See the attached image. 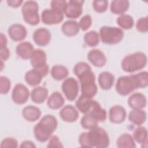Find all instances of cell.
I'll use <instances>...</instances> for the list:
<instances>
[{
	"instance_id": "obj_26",
	"label": "cell",
	"mask_w": 148,
	"mask_h": 148,
	"mask_svg": "<svg viewBox=\"0 0 148 148\" xmlns=\"http://www.w3.org/2000/svg\"><path fill=\"white\" fill-rule=\"evenodd\" d=\"M128 119L133 124L140 125L146 120V113L142 109H133L129 113Z\"/></svg>"
},
{
	"instance_id": "obj_44",
	"label": "cell",
	"mask_w": 148,
	"mask_h": 148,
	"mask_svg": "<svg viewBox=\"0 0 148 148\" xmlns=\"http://www.w3.org/2000/svg\"><path fill=\"white\" fill-rule=\"evenodd\" d=\"M20 147H30V148H33V147H36V145L34 144V143H33L31 141L29 140H24L23 141L20 146Z\"/></svg>"
},
{
	"instance_id": "obj_43",
	"label": "cell",
	"mask_w": 148,
	"mask_h": 148,
	"mask_svg": "<svg viewBox=\"0 0 148 148\" xmlns=\"http://www.w3.org/2000/svg\"><path fill=\"white\" fill-rule=\"evenodd\" d=\"M8 5L13 7V8H17L21 5L23 2L21 0H8L6 1Z\"/></svg>"
},
{
	"instance_id": "obj_28",
	"label": "cell",
	"mask_w": 148,
	"mask_h": 148,
	"mask_svg": "<svg viewBox=\"0 0 148 148\" xmlns=\"http://www.w3.org/2000/svg\"><path fill=\"white\" fill-rule=\"evenodd\" d=\"M64 103V99L59 92H54L47 100L48 106L52 109H58Z\"/></svg>"
},
{
	"instance_id": "obj_38",
	"label": "cell",
	"mask_w": 148,
	"mask_h": 148,
	"mask_svg": "<svg viewBox=\"0 0 148 148\" xmlns=\"http://www.w3.org/2000/svg\"><path fill=\"white\" fill-rule=\"evenodd\" d=\"M136 29L140 32H147L148 31L147 17H142L138 20L136 24Z\"/></svg>"
},
{
	"instance_id": "obj_42",
	"label": "cell",
	"mask_w": 148,
	"mask_h": 148,
	"mask_svg": "<svg viewBox=\"0 0 148 148\" xmlns=\"http://www.w3.org/2000/svg\"><path fill=\"white\" fill-rule=\"evenodd\" d=\"M0 55L1 60H6L10 56V51L6 47H0Z\"/></svg>"
},
{
	"instance_id": "obj_3",
	"label": "cell",
	"mask_w": 148,
	"mask_h": 148,
	"mask_svg": "<svg viewBox=\"0 0 148 148\" xmlns=\"http://www.w3.org/2000/svg\"><path fill=\"white\" fill-rule=\"evenodd\" d=\"M79 142L83 147L105 148L109 145V138L106 131L99 127L90 130L88 132H82L79 138Z\"/></svg>"
},
{
	"instance_id": "obj_19",
	"label": "cell",
	"mask_w": 148,
	"mask_h": 148,
	"mask_svg": "<svg viewBox=\"0 0 148 148\" xmlns=\"http://www.w3.org/2000/svg\"><path fill=\"white\" fill-rule=\"evenodd\" d=\"M88 61L95 66L102 67L106 62V58L103 53L99 49L90 50L87 55Z\"/></svg>"
},
{
	"instance_id": "obj_29",
	"label": "cell",
	"mask_w": 148,
	"mask_h": 148,
	"mask_svg": "<svg viewBox=\"0 0 148 148\" xmlns=\"http://www.w3.org/2000/svg\"><path fill=\"white\" fill-rule=\"evenodd\" d=\"M117 146L120 148H134L136 147L134 139L127 133L123 134L118 138Z\"/></svg>"
},
{
	"instance_id": "obj_14",
	"label": "cell",
	"mask_w": 148,
	"mask_h": 148,
	"mask_svg": "<svg viewBox=\"0 0 148 148\" xmlns=\"http://www.w3.org/2000/svg\"><path fill=\"white\" fill-rule=\"evenodd\" d=\"M35 43L40 46H45L49 44L51 40L50 31L45 28H40L35 31L33 34Z\"/></svg>"
},
{
	"instance_id": "obj_8",
	"label": "cell",
	"mask_w": 148,
	"mask_h": 148,
	"mask_svg": "<svg viewBox=\"0 0 148 148\" xmlns=\"http://www.w3.org/2000/svg\"><path fill=\"white\" fill-rule=\"evenodd\" d=\"M38 10V4L36 1H28L25 2L21 9L25 21L31 25H37L40 20Z\"/></svg>"
},
{
	"instance_id": "obj_6",
	"label": "cell",
	"mask_w": 148,
	"mask_h": 148,
	"mask_svg": "<svg viewBox=\"0 0 148 148\" xmlns=\"http://www.w3.org/2000/svg\"><path fill=\"white\" fill-rule=\"evenodd\" d=\"M147 57L142 52H135L125 56L121 61V68L126 72L132 73L145 68Z\"/></svg>"
},
{
	"instance_id": "obj_16",
	"label": "cell",
	"mask_w": 148,
	"mask_h": 148,
	"mask_svg": "<svg viewBox=\"0 0 148 148\" xmlns=\"http://www.w3.org/2000/svg\"><path fill=\"white\" fill-rule=\"evenodd\" d=\"M8 34L13 40L20 41L25 38L27 30L23 25L14 24L8 28Z\"/></svg>"
},
{
	"instance_id": "obj_30",
	"label": "cell",
	"mask_w": 148,
	"mask_h": 148,
	"mask_svg": "<svg viewBox=\"0 0 148 148\" xmlns=\"http://www.w3.org/2000/svg\"><path fill=\"white\" fill-rule=\"evenodd\" d=\"M51 75L55 80H61L65 79L68 75V70L63 65H56L52 67Z\"/></svg>"
},
{
	"instance_id": "obj_7",
	"label": "cell",
	"mask_w": 148,
	"mask_h": 148,
	"mask_svg": "<svg viewBox=\"0 0 148 148\" xmlns=\"http://www.w3.org/2000/svg\"><path fill=\"white\" fill-rule=\"evenodd\" d=\"M99 35L103 43L109 45L120 42L124 36L123 30L117 27L103 26L99 29Z\"/></svg>"
},
{
	"instance_id": "obj_4",
	"label": "cell",
	"mask_w": 148,
	"mask_h": 148,
	"mask_svg": "<svg viewBox=\"0 0 148 148\" xmlns=\"http://www.w3.org/2000/svg\"><path fill=\"white\" fill-rule=\"evenodd\" d=\"M76 106L82 113L92 116L98 121H103L106 119V110L91 98L81 95L76 102Z\"/></svg>"
},
{
	"instance_id": "obj_21",
	"label": "cell",
	"mask_w": 148,
	"mask_h": 148,
	"mask_svg": "<svg viewBox=\"0 0 148 148\" xmlns=\"http://www.w3.org/2000/svg\"><path fill=\"white\" fill-rule=\"evenodd\" d=\"M30 59L31 64L34 68H42L47 65L46 53L41 49L34 50Z\"/></svg>"
},
{
	"instance_id": "obj_33",
	"label": "cell",
	"mask_w": 148,
	"mask_h": 148,
	"mask_svg": "<svg viewBox=\"0 0 148 148\" xmlns=\"http://www.w3.org/2000/svg\"><path fill=\"white\" fill-rule=\"evenodd\" d=\"M84 40L87 45L94 47L99 43V35L96 31H90L84 35Z\"/></svg>"
},
{
	"instance_id": "obj_45",
	"label": "cell",
	"mask_w": 148,
	"mask_h": 148,
	"mask_svg": "<svg viewBox=\"0 0 148 148\" xmlns=\"http://www.w3.org/2000/svg\"><path fill=\"white\" fill-rule=\"evenodd\" d=\"M7 45V39L6 38V36L3 34L2 33H1L0 35V47H6Z\"/></svg>"
},
{
	"instance_id": "obj_5",
	"label": "cell",
	"mask_w": 148,
	"mask_h": 148,
	"mask_svg": "<svg viewBox=\"0 0 148 148\" xmlns=\"http://www.w3.org/2000/svg\"><path fill=\"white\" fill-rule=\"evenodd\" d=\"M58 122L56 118L50 114L44 116L34 128V135L39 142H45L51 137L56 130Z\"/></svg>"
},
{
	"instance_id": "obj_20",
	"label": "cell",
	"mask_w": 148,
	"mask_h": 148,
	"mask_svg": "<svg viewBox=\"0 0 148 148\" xmlns=\"http://www.w3.org/2000/svg\"><path fill=\"white\" fill-rule=\"evenodd\" d=\"M34 51L33 45L28 42H23L17 45L16 51L17 54L23 59L31 58Z\"/></svg>"
},
{
	"instance_id": "obj_15",
	"label": "cell",
	"mask_w": 148,
	"mask_h": 148,
	"mask_svg": "<svg viewBox=\"0 0 148 148\" xmlns=\"http://www.w3.org/2000/svg\"><path fill=\"white\" fill-rule=\"evenodd\" d=\"M109 117L110 121L113 123H121L125 119V109L120 105H114L109 109Z\"/></svg>"
},
{
	"instance_id": "obj_13",
	"label": "cell",
	"mask_w": 148,
	"mask_h": 148,
	"mask_svg": "<svg viewBox=\"0 0 148 148\" xmlns=\"http://www.w3.org/2000/svg\"><path fill=\"white\" fill-rule=\"evenodd\" d=\"M84 1L71 0L67 3L64 13L70 18H76L82 13V7Z\"/></svg>"
},
{
	"instance_id": "obj_34",
	"label": "cell",
	"mask_w": 148,
	"mask_h": 148,
	"mask_svg": "<svg viewBox=\"0 0 148 148\" xmlns=\"http://www.w3.org/2000/svg\"><path fill=\"white\" fill-rule=\"evenodd\" d=\"M98 121L92 116L85 114L81 120V125L85 129L91 130L98 126Z\"/></svg>"
},
{
	"instance_id": "obj_1",
	"label": "cell",
	"mask_w": 148,
	"mask_h": 148,
	"mask_svg": "<svg viewBox=\"0 0 148 148\" xmlns=\"http://www.w3.org/2000/svg\"><path fill=\"white\" fill-rule=\"evenodd\" d=\"M73 72L80 80L82 95L89 98L95 96L98 88L95 82V75L90 65L86 62H79L75 65Z\"/></svg>"
},
{
	"instance_id": "obj_27",
	"label": "cell",
	"mask_w": 148,
	"mask_h": 148,
	"mask_svg": "<svg viewBox=\"0 0 148 148\" xmlns=\"http://www.w3.org/2000/svg\"><path fill=\"white\" fill-rule=\"evenodd\" d=\"M130 3L127 0H114L112 1L110 11L116 14H123L128 9Z\"/></svg>"
},
{
	"instance_id": "obj_25",
	"label": "cell",
	"mask_w": 148,
	"mask_h": 148,
	"mask_svg": "<svg viewBox=\"0 0 148 148\" xmlns=\"http://www.w3.org/2000/svg\"><path fill=\"white\" fill-rule=\"evenodd\" d=\"M80 27L79 23L74 20H68L63 23L61 30L64 34L72 36L77 35L79 31Z\"/></svg>"
},
{
	"instance_id": "obj_32",
	"label": "cell",
	"mask_w": 148,
	"mask_h": 148,
	"mask_svg": "<svg viewBox=\"0 0 148 148\" xmlns=\"http://www.w3.org/2000/svg\"><path fill=\"white\" fill-rule=\"evenodd\" d=\"M117 24L122 28L128 29L134 26V21L133 18L128 14H121L117 19Z\"/></svg>"
},
{
	"instance_id": "obj_12",
	"label": "cell",
	"mask_w": 148,
	"mask_h": 148,
	"mask_svg": "<svg viewBox=\"0 0 148 148\" xmlns=\"http://www.w3.org/2000/svg\"><path fill=\"white\" fill-rule=\"evenodd\" d=\"M43 23L47 25L57 24L63 20L64 14L52 9H45L41 14Z\"/></svg>"
},
{
	"instance_id": "obj_22",
	"label": "cell",
	"mask_w": 148,
	"mask_h": 148,
	"mask_svg": "<svg viewBox=\"0 0 148 148\" xmlns=\"http://www.w3.org/2000/svg\"><path fill=\"white\" fill-rule=\"evenodd\" d=\"M22 114L27 121L33 122L39 119L41 115V112L38 108L29 105L24 108Z\"/></svg>"
},
{
	"instance_id": "obj_37",
	"label": "cell",
	"mask_w": 148,
	"mask_h": 148,
	"mask_svg": "<svg viewBox=\"0 0 148 148\" xmlns=\"http://www.w3.org/2000/svg\"><path fill=\"white\" fill-rule=\"evenodd\" d=\"M94 10L98 13H102L107 10L108 6V1L105 0L94 1L92 2Z\"/></svg>"
},
{
	"instance_id": "obj_24",
	"label": "cell",
	"mask_w": 148,
	"mask_h": 148,
	"mask_svg": "<svg viewBox=\"0 0 148 148\" xmlns=\"http://www.w3.org/2000/svg\"><path fill=\"white\" fill-rule=\"evenodd\" d=\"M114 82V76L109 72H102L98 76V83L103 90H109Z\"/></svg>"
},
{
	"instance_id": "obj_31",
	"label": "cell",
	"mask_w": 148,
	"mask_h": 148,
	"mask_svg": "<svg viewBox=\"0 0 148 148\" xmlns=\"http://www.w3.org/2000/svg\"><path fill=\"white\" fill-rule=\"evenodd\" d=\"M133 139L140 144L147 143V131L142 126L137 127L134 131Z\"/></svg>"
},
{
	"instance_id": "obj_36",
	"label": "cell",
	"mask_w": 148,
	"mask_h": 148,
	"mask_svg": "<svg viewBox=\"0 0 148 148\" xmlns=\"http://www.w3.org/2000/svg\"><path fill=\"white\" fill-rule=\"evenodd\" d=\"M11 82L10 80L5 76L0 77V92L2 94H6L10 90Z\"/></svg>"
},
{
	"instance_id": "obj_9",
	"label": "cell",
	"mask_w": 148,
	"mask_h": 148,
	"mask_svg": "<svg viewBox=\"0 0 148 148\" xmlns=\"http://www.w3.org/2000/svg\"><path fill=\"white\" fill-rule=\"evenodd\" d=\"M49 72V66L46 65L39 68H34L26 72L25 75V82L31 86H37L40 84L42 78L47 75Z\"/></svg>"
},
{
	"instance_id": "obj_11",
	"label": "cell",
	"mask_w": 148,
	"mask_h": 148,
	"mask_svg": "<svg viewBox=\"0 0 148 148\" xmlns=\"http://www.w3.org/2000/svg\"><path fill=\"white\" fill-rule=\"evenodd\" d=\"M29 96L28 88L21 83L17 84L13 89L12 98L13 101L17 104H23L27 102Z\"/></svg>"
},
{
	"instance_id": "obj_40",
	"label": "cell",
	"mask_w": 148,
	"mask_h": 148,
	"mask_svg": "<svg viewBox=\"0 0 148 148\" xmlns=\"http://www.w3.org/2000/svg\"><path fill=\"white\" fill-rule=\"evenodd\" d=\"M17 146L18 143L17 140L13 138H6L1 143V147H17Z\"/></svg>"
},
{
	"instance_id": "obj_35",
	"label": "cell",
	"mask_w": 148,
	"mask_h": 148,
	"mask_svg": "<svg viewBox=\"0 0 148 148\" xmlns=\"http://www.w3.org/2000/svg\"><path fill=\"white\" fill-rule=\"evenodd\" d=\"M67 2L64 0H54L51 1L50 6L52 9L64 13L67 6Z\"/></svg>"
},
{
	"instance_id": "obj_2",
	"label": "cell",
	"mask_w": 148,
	"mask_h": 148,
	"mask_svg": "<svg viewBox=\"0 0 148 148\" xmlns=\"http://www.w3.org/2000/svg\"><path fill=\"white\" fill-rule=\"evenodd\" d=\"M148 85V73L143 71L135 75L123 76L118 78L116 84L117 92L121 95H127L139 88Z\"/></svg>"
},
{
	"instance_id": "obj_17",
	"label": "cell",
	"mask_w": 148,
	"mask_h": 148,
	"mask_svg": "<svg viewBox=\"0 0 148 148\" xmlns=\"http://www.w3.org/2000/svg\"><path fill=\"white\" fill-rule=\"evenodd\" d=\"M128 104L132 109H142L146 106L147 99L143 94L135 92L128 98Z\"/></svg>"
},
{
	"instance_id": "obj_18",
	"label": "cell",
	"mask_w": 148,
	"mask_h": 148,
	"mask_svg": "<svg viewBox=\"0 0 148 148\" xmlns=\"http://www.w3.org/2000/svg\"><path fill=\"white\" fill-rule=\"evenodd\" d=\"M59 114L64 121L69 123L76 121L79 117L78 111L71 105H67L62 108Z\"/></svg>"
},
{
	"instance_id": "obj_39",
	"label": "cell",
	"mask_w": 148,
	"mask_h": 148,
	"mask_svg": "<svg viewBox=\"0 0 148 148\" xmlns=\"http://www.w3.org/2000/svg\"><path fill=\"white\" fill-rule=\"evenodd\" d=\"M92 24V19L90 15L87 14L84 16L80 20L79 25L80 28L83 31H86L88 29Z\"/></svg>"
},
{
	"instance_id": "obj_41",
	"label": "cell",
	"mask_w": 148,
	"mask_h": 148,
	"mask_svg": "<svg viewBox=\"0 0 148 148\" xmlns=\"http://www.w3.org/2000/svg\"><path fill=\"white\" fill-rule=\"evenodd\" d=\"M47 147L51 148V147H63L64 146L62 145L61 142L60 141L58 137L56 135H53L50 138L49 142Z\"/></svg>"
},
{
	"instance_id": "obj_10",
	"label": "cell",
	"mask_w": 148,
	"mask_h": 148,
	"mask_svg": "<svg viewBox=\"0 0 148 148\" xmlns=\"http://www.w3.org/2000/svg\"><path fill=\"white\" fill-rule=\"evenodd\" d=\"M62 90L69 101H74L76 98L79 90L77 80L73 77L66 79L62 83Z\"/></svg>"
},
{
	"instance_id": "obj_23",
	"label": "cell",
	"mask_w": 148,
	"mask_h": 148,
	"mask_svg": "<svg viewBox=\"0 0 148 148\" xmlns=\"http://www.w3.org/2000/svg\"><path fill=\"white\" fill-rule=\"evenodd\" d=\"M48 90L44 87H35L31 92V99L36 103H43L48 96Z\"/></svg>"
}]
</instances>
